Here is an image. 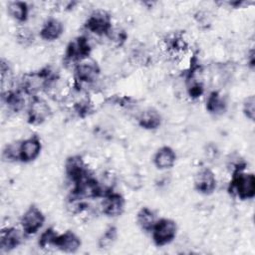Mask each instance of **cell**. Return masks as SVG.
<instances>
[{
  "label": "cell",
  "instance_id": "cell-1",
  "mask_svg": "<svg viewBox=\"0 0 255 255\" xmlns=\"http://www.w3.org/2000/svg\"><path fill=\"white\" fill-rule=\"evenodd\" d=\"M59 79L57 73H55L50 67H45L39 71L26 73L20 80L19 89L22 90L25 95L31 97L37 96L41 91H46Z\"/></svg>",
  "mask_w": 255,
  "mask_h": 255
},
{
  "label": "cell",
  "instance_id": "cell-2",
  "mask_svg": "<svg viewBox=\"0 0 255 255\" xmlns=\"http://www.w3.org/2000/svg\"><path fill=\"white\" fill-rule=\"evenodd\" d=\"M228 192L240 200L252 199L255 196V176L251 172L238 170L231 172Z\"/></svg>",
  "mask_w": 255,
  "mask_h": 255
},
{
  "label": "cell",
  "instance_id": "cell-3",
  "mask_svg": "<svg viewBox=\"0 0 255 255\" xmlns=\"http://www.w3.org/2000/svg\"><path fill=\"white\" fill-rule=\"evenodd\" d=\"M177 224L170 218H160L156 220L152 230L151 237L155 246L162 247L171 243L177 234Z\"/></svg>",
  "mask_w": 255,
  "mask_h": 255
},
{
  "label": "cell",
  "instance_id": "cell-4",
  "mask_svg": "<svg viewBox=\"0 0 255 255\" xmlns=\"http://www.w3.org/2000/svg\"><path fill=\"white\" fill-rule=\"evenodd\" d=\"M84 26L89 32L95 35L108 36V34L113 29L112 16L106 10H94L87 18Z\"/></svg>",
  "mask_w": 255,
  "mask_h": 255
},
{
  "label": "cell",
  "instance_id": "cell-5",
  "mask_svg": "<svg viewBox=\"0 0 255 255\" xmlns=\"http://www.w3.org/2000/svg\"><path fill=\"white\" fill-rule=\"evenodd\" d=\"M91 52L92 47L89 39L86 36H78L68 43L64 59L67 63H74L76 65L77 63L90 58Z\"/></svg>",
  "mask_w": 255,
  "mask_h": 255
},
{
  "label": "cell",
  "instance_id": "cell-6",
  "mask_svg": "<svg viewBox=\"0 0 255 255\" xmlns=\"http://www.w3.org/2000/svg\"><path fill=\"white\" fill-rule=\"evenodd\" d=\"M52 110L48 103L39 96H33L27 111V122L32 126H39L45 123L51 116Z\"/></svg>",
  "mask_w": 255,
  "mask_h": 255
},
{
  "label": "cell",
  "instance_id": "cell-7",
  "mask_svg": "<svg viewBox=\"0 0 255 255\" xmlns=\"http://www.w3.org/2000/svg\"><path fill=\"white\" fill-rule=\"evenodd\" d=\"M45 220L46 217L42 210L36 205H31L22 214L20 225L26 235H33L42 228Z\"/></svg>",
  "mask_w": 255,
  "mask_h": 255
},
{
  "label": "cell",
  "instance_id": "cell-8",
  "mask_svg": "<svg viewBox=\"0 0 255 255\" xmlns=\"http://www.w3.org/2000/svg\"><path fill=\"white\" fill-rule=\"evenodd\" d=\"M101 69L98 63L90 58L75 65V82L78 84H94L100 77Z\"/></svg>",
  "mask_w": 255,
  "mask_h": 255
},
{
  "label": "cell",
  "instance_id": "cell-9",
  "mask_svg": "<svg viewBox=\"0 0 255 255\" xmlns=\"http://www.w3.org/2000/svg\"><path fill=\"white\" fill-rule=\"evenodd\" d=\"M65 173L73 182V185L80 182L91 174L87 163L81 155H71L65 161Z\"/></svg>",
  "mask_w": 255,
  "mask_h": 255
},
{
  "label": "cell",
  "instance_id": "cell-10",
  "mask_svg": "<svg viewBox=\"0 0 255 255\" xmlns=\"http://www.w3.org/2000/svg\"><path fill=\"white\" fill-rule=\"evenodd\" d=\"M194 189L203 195H210L214 192L217 186L215 173L208 167L200 168L194 175Z\"/></svg>",
  "mask_w": 255,
  "mask_h": 255
},
{
  "label": "cell",
  "instance_id": "cell-11",
  "mask_svg": "<svg viewBox=\"0 0 255 255\" xmlns=\"http://www.w3.org/2000/svg\"><path fill=\"white\" fill-rule=\"evenodd\" d=\"M42 142L38 135L34 134L19 143V161L29 163L34 161L41 153Z\"/></svg>",
  "mask_w": 255,
  "mask_h": 255
},
{
  "label": "cell",
  "instance_id": "cell-12",
  "mask_svg": "<svg viewBox=\"0 0 255 255\" xmlns=\"http://www.w3.org/2000/svg\"><path fill=\"white\" fill-rule=\"evenodd\" d=\"M102 202V212L108 217H119L125 211V197L114 190L106 193Z\"/></svg>",
  "mask_w": 255,
  "mask_h": 255
},
{
  "label": "cell",
  "instance_id": "cell-13",
  "mask_svg": "<svg viewBox=\"0 0 255 255\" xmlns=\"http://www.w3.org/2000/svg\"><path fill=\"white\" fill-rule=\"evenodd\" d=\"M81 245V238L71 230H67L61 234L58 233L53 242L54 247L65 253H75L80 249Z\"/></svg>",
  "mask_w": 255,
  "mask_h": 255
},
{
  "label": "cell",
  "instance_id": "cell-14",
  "mask_svg": "<svg viewBox=\"0 0 255 255\" xmlns=\"http://www.w3.org/2000/svg\"><path fill=\"white\" fill-rule=\"evenodd\" d=\"M165 51L170 56H181L188 50V42L182 32H174L164 39Z\"/></svg>",
  "mask_w": 255,
  "mask_h": 255
},
{
  "label": "cell",
  "instance_id": "cell-15",
  "mask_svg": "<svg viewBox=\"0 0 255 255\" xmlns=\"http://www.w3.org/2000/svg\"><path fill=\"white\" fill-rule=\"evenodd\" d=\"M22 243V235L16 227H5L0 232L1 252H10Z\"/></svg>",
  "mask_w": 255,
  "mask_h": 255
},
{
  "label": "cell",
  "instance_id": "cell-16",
  "mask_svg": "<svg viewBox=\"0 0 255 255\" xmlns=\"http://www.w3.org/2000/svg\"><path fill=\"white\" fill-rule=\"evenodd\" d=\"M64 33V25L63 23L54 17L48 18L44 24L42 25L39 36L42 40L47 42H53L58 40Z\"/></svg>",
  "mask_w": 255,
  "mask_h": 255
},
{
  "label": "cell",
  "instance_id": "cell-17",
  "mask_svg": "<svg viewBox=\"0 0 255 255\" xmlns=\"http://www.w3.org/2000/svg\"><path fill=\"white\" fill-rule=\"evenodd\" d=\"M162 123V117L154 108H147L140 112L137 117L138 126L146 130L157 129Z\"/></svg>",
  "mask_w": 255,
  "mask_h": 255
},
{
  "label": "cell",
  "instance_id": "cell-18",
  "mask_svg": "<svg viewBox=\"0 0 255 255\" xmlns=\"http://www.w3.org/2000/svg\"><path fill=\"white\" fill-rule=\"evenodd\" d=\"M176 161V153L168 145L159 147L153 155V164L157 169H169Z\"/></svg>",
  "mask_w": 255,
  "mask_h": 255
},
{
  "label": "cell",
  "instance_id": "cell-19",
  "mask_svg": "<svg viewBox=\"0 0 255 255\" xmlns=\"http://www.w3.org/2000/svg\"><path fill=\"white\" fill-rule=\"evenodd\" d=\"M25 93L19 88L1 94V100L7 109L13 113L20 112L25 106Z\"/></svg>",
  "mask_w": 255,
  "mask_h": 255
},
{
  "label": "cell",
  "instance_id": "cell-20",
  "mask_svg": "<svg viewBox=\"0 0 255 255\" xmlns=\"http://www.w3.org/2000/svg\"><path fill=\"white\" fill-rule=\"evenodd\" d=\"M205 108L209 114L220 116L226 112L227 102L218 91H213L207 97Z\"/></svg>",
  "mask_w": 255,
  "mask_h": 255
},
{
  "label": "cell",
  "instance_id": "cell-21",
  "mask_svg": "<svg viewBox=\"0 0 255 255\" xmlns=\"http://www.w3.org/2000/svg\"><path fill=\"white\" fill-rule=\"evenodd\" d=\"M156 222L154 212L147 206L141 207L136 213V223L144 232H151Z\"/></svg>",
  "mask_w": 255,
  "mask_h": 255
},
{
  "label": "cell",
  "instance_id": "cell-22",
  "mask_svg": "<svg viewBox=\"0 0 255 255\" xmlns=\"http://www.w3.org/2000/svg\"><path fill=\"white\" fill-rule=\"evenodd\" d=\"M8 14L18 22H26L29 16V6L24 1H12L7 6Z\"/></svg>",
  "mask_w": 255,
  "mask_h": 255
},
{
  "label": "cell",
  "instance_id": "cell-23",
  "mask_svg": "<svg viewBox=\"0 0 255 255\" xmlns=\"http://www.w3.org/2000/svg\"><path fill=\"white\" fill-rule=\"evenodd\" d=\"M73 110L75 114L81 119H85L95 112L94 105L89 98H82L79 101H77L73 105Z\"/></svg>",
  "mask_w": 255,
  "mask_h": 255
},
{
  "label": "cell",
  "instance_id": "cell-24",
  "mask_svg": "<svg viewBox=\"0 0 255 255\" xmlns=\"http://www.w3.org/2000/svg\"><path fill=\"white\" fill-rule=\"evenodd\" d=\"M117 237H118V229L116 226L111 225L105 230V232L99 238L98 245L102 249L110 248L113 246V244L117 240Z\"/></svg>",
  "mask_w": 255,
  "mask_h": 255
},
{
  "label": "cell",
  "instance_id": "cell-25",
  "mask_svg": "<svg viewBox=\"0 0 255 255\" xmlns=\"http://www.w3.org/2000/svg\"><path fill=\"white\" fill-rule=\"evenodd\" d=\"M16 40L20 45L27 47L33 44L35 40V36L31 29L27 27H21L16 32Z\"/></svg>",
  "mask_w": 255,
  "mask_h": 255
},
{
  "label": "cell",
  "instance_id": "cell-26",
  "mask_svg": "<svg viewBox=\"0 0 255 255\" xmlns=\"http://www.w3.org/2000/svg\"><path fill=\"white\" fill-rule=\"evenodd\" d=\"M57 232L53 227H49L47 228L39 237V241L38 244L42 249H45L49 246H53V242L55 237L57 236Z\"/></svg>",
  "mask_w": 255,
  "mask_h": 255
},
{
  "label": "cell",
  "instance_id": "cell-27",
  "mask_svg": "<svg viewBox=\"0 0 255 255\" xmlns=\"http://www.w3.org/2000/svg\"><path fill=\"white\" fill-rule=\"evenodd\" d=\"M242 111H243L244 116L248 120L254 121V117H255V98H254L253 95L248 96L244 100Z\"/></svg>",
  "mask_w": 255,
  "mask_h": 255
},
{
  "label": "cell",
  "instance_id": "cell-28",
  "mask_svg": "<svg viewBox=\"0 0 255 255\" xmlns=\"http://www.w3.org/2000/svg\"><path fill=\"white\" fill-rule=\"evenodd\" d=\"M2 157L4 160H7V161L19 160V143L18 144L10 143L6 145V147L3 150Z\"/></svg>",
  "mask_w": 255,
  "mask_h": 255
},
{
  "label": "cell",
  "instance_id": "cell-29",
  "mask_svg": "<svg viewBox=\"0 0 255 255\" xmlns=\"http://www.w3.org/2000/svg\"><path fill=\"white\" fill-rule=\"evenodd\" d=\"M108 37L113 41L115 42L118 46H122L124 45V43L126 42L127 38H128V35L127 33L122 30V29H116L113 27V29L111 30V32L108 34Z\"/></svg>",
  "mask_w": 255,
  "mask_h": 255
},
{
  "label": "cell",
  "instance_id": "cell-30",
  "mask_svg": "<svg viewBox=\"0 0 255 255\" xmlns=\"http://www.w3.org/2000/svg\"><path fill=\"white\" fill-rule=\"evenodd\" d=\"M254 62H255V60H254V50L251 49L250 52H249V55L247 57V63H248V66L251 69L254 68Z\"/></svg>",
  "mask_w": 255,
  "mask_h": 255
}]
</instances>
